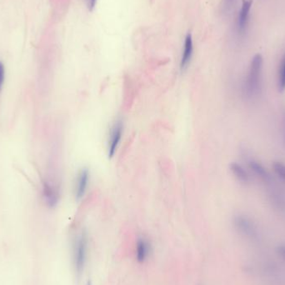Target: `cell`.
<instances>
[{
  "mask_svg": "<svg viewBox=\"0 0 285 285\" xmlns=\"http://www.w3.org/2000/svg\"><path fill=\"white\" fill-rule=\"evenodd\" d=\"M264 58L261 53H256L251 60L248 73L243 82V92L248 101H256L263 93Z\"/></svg>",
  "mask_w": 285,
  "mask_h": 285,
  "instance_id": "6da1fadb",
  "label": "cell"
},
{
  "mask_svg": "<svg viewBox=\"0 0 285 285\" xmlns=\"http://www.w3.org/2000/svg\"><path fill=\"white\" fill-rule=\"evenodd\" d=\"M233 225L237 233L244 239L251 242L260 241V229L250 217L243 213L236 214L233 218Z\"/></svg>",
  "mask_w": 285,
  "mask_h": 285,
  "instance_id": "7a4b0ae2",
  "label": "cell"
},
{
  "mask_svg": "<svg viewBox=\"0 0 285 285\" xmlns=\"http://www.w3.org/2000/svg\"><path fill=\"white\" fill-rule=\"evenodd\" d=\"M88 235L85 232H82L75 239L74 244V265L77 274H80L84 271L87 256H88Z\"/></svg>",
  "mask_w": 285,
  "mask_h": 285,
  "instance_id": "3957f363",
  "label": "cell"
},
{
  "mask_svg": "<svg viewBox=\"0 0 285 285\" xmlns=\"http://www.w3.org/2000/svg\"><path fill=\"white\" fill-rule=\"evenodd\" d=\"M123 125L121 121H117L112 127L109 135V143H108V155L109 158H113L116 153L118 145L120 144L123 136Z\"/></svg>",
  "mask_w": 285,
  "mask_h": 285,
  "instance_id": "277c9868",
  "label": "cell"
},
{
  "mask_svg": "<svg viewBox=\"0 0 285 285\" xmlns=\"http://www.w3.org/2000/svg\"><path fill=\"white\" fill-rule=\"evenodd\" d=\"M89 179H90V173L88 169L84 168L79 170L74 187V196L78 201L81 200L84 197L88 188Z\"/></svg>",
  "mask_w": 285,
  "mask_h": 285,
  "instance_id": "5b68a950",
  "label": "cell"
},
{
  "mask_svg": "<svg viewBox=\"0 0 285 285\" xmlns=\"http://www.w3.org/2000/svg\"><path fill=\"white\" fill-rule=\"evenodd\" d=\"M230 170L234 176V179H236L239 183L243 185L248 186L252 182V174L248 169L244 167L239 162H231L230 165Z\"/></svg>",
  "mask_w": 285,
  "mask_h": 285,
  "instance_id": "8992f818",
  "label": "cell"
},
{
  "mask_svg": "<svg viewBox=\"0 0 285 285\" xmlns=\"http://www.w3.org/2000/svg\"><path fill=\"white\" fill-rule=\"evenodd\" d=\"M43 198L49 208H54L59 200L58 188L49 181H44L43 183Z\"/></svg>",
  "mask_w": 285,
  "mask_h": 285,
  "instance_id": "52a82bcc",
  "label": "cell"
},
{
  "mask_svg": "<svg viewBox=\"0 0 285 285\" xmlns=\"http://www.w3.org/2000/svg\"><path fill=\"white\" fill-rule=\"evenodd\" d=\"M193 53H194V42L191 34L186 35L183 44V51L182 53L180 60V69L182 71L187 69L189 66L192 60Z\"/></svg>",
  "mask_w": 285,
  "mask_h": 285,
  "instance_id": "ba28073f",
  "label": "cell"
},
{
  "mask_svg": "<svg viewBox=\"0 0 285 285\" xmlns=\"http://www.w3.org/2000/svg\"><path fill=\"white\" fill-rule=\"evenodd\" d=\"M152 250L150 242L145 238L138 239L135 247V257L138 262L144 263L148 260Z\"/></svg>",
  "mask_w": 285,
  "mask_h": 285,
  "instance_id": "9c48e42d",
  "label": "cell"
},
{
  "mask_svg": "<svg viewBox=\"0 0 285 285\" xmlns=\"http://www.w3.org/2000/svg\"><path fill=\"white\" fill-rule=\"evenodd\" d=\"M253 4V0H243L242 7L239 14V28L240 30H244L247 23H248V15L250 12L251 6Z\"/></svg>",
  "mask_w": 285,
  "mask_h": 285,
  "instance_id": "30bf717a",
  "label": "cell"
},
{
  "mask_svg": "<svg viewBox=\"0 0 285 285\" xmlns=\"http://www.w3.org/2000/svg\"><path fill=\"white\" fill-rule=\"evenodd\" d=\"M272 171L276 179L285 185V164L282 161H274L272 164Z\"/></svg>",
  "mask_w": 285,
  "mask_h": 285,
  "instance_id": "8fae6325",
  "label": "cell"
},
{
  "mask_svg": "<svg viewBox=\"0 0 285 285\" xmlns=\"http://www.w3.org/2000/svg\"><path fill=\"white\" fill-rule=\"evenodd\" d=\"M277 88L279 93L285 92V53L281 61L279 70H278Z\"/></svg>",
  "mask_w": 285,
  "mask_h": 285,
  "instance_id": "7c38bea8",
  "label": "cell"
},
{
  "mask_svg": "<svg viewBox=\"0 0 285 285\" xmlns=\"http://www.w3.org/2000/svg\"><path fill=\"white\" fill-rule=\"evenodd\" d=\"M5 79H6V69L5 64L0 60V93L5 87Z\"/></svg>",
  "mask_w": 285,
  "mask_h": 285,
  "instance_id": "4fadbf2b",
  "label": "cell"
},
{
  "mask_svg": "<svg viewBox=\"0 0 285 285\" xmlns=\"http://www.w3.org/2000/svg\"><path fill=\"white\" fill-rule=\"evenodd\" d=\"M276 253L278 255V257L280 258L281 260L285 263V243H281L278 245L276 248Z\"/></svg>",
  "mask_w": 285,
  "mask_h": 285,
  "instance_id": "5bb4252c",
  "label": "cell"
},
{
  "mask_svg": "<svg viewBox=\"0 0 285 285\" xmlns=\"http://www.w3.org/2000/svg\"><path fill=\"white\" fill-rule=\"evenodd\" d=\"M86 3H87L88 10L93 11V9L96 6V4H97V0H86Z\"/></svg>",
  "mask_w": 285,
  "mask_h": 285,
  "instance_id": "9a60e30c",
  "label": "cell"
},
{
  "mask_svg": "<svg viewBox=\"0 0 285 285\" xmlns=\"http://www.w3.org/2000/svg\"><path fill=\"white\" fill-rule=\"evenodd\" d=\"M85 285H92V283H91V281H88Z\"/></svg>",
  "mask_w": 285,
  "mask_h": 285,
  "instance_id": "2e32d148",
  "label": "cell"
},
{
  "mask_svg": "<svg viewBox=\"0 0 285 285\" xmlns=\"http://www.w3.org/2000/svg\"><path fill=\"white\" fill-rule=\"evenodd\" d=\"M284 138H285V115H284Z\"/></svg>",
  "mask_w": 285,
  "mask_h": 285,
  "instance_id": "e0dca14e",
  "label": "cell"
}]
</instances>
